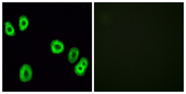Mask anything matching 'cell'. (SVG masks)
Wrapping results in <instances>:
<instances>
[{
	"mask_svg": "<svg viewBox=\"0 0 186 94\" xmlns=\"http://www.w3.org/2000/svg\"><path fill=\"white\" fill-rule=\"evenodd\" d=\"M32 71L30 66L24 64L20 68L19 77L20 80L23 82L30 81L32 77Z\"/></svg>",
	"mask_w": 186,
	"mask_h": 94,
	"instance_id": "cell-1",
	"label": "cell"
},
{
	"mask_svg": "<svg viewBox=\"0 0 186 94\" xmlns=\"http://www.w3.org/2000/svg\"><path fill=\"white\" fill-rule=\"evenodd\" d=\"M50 46L51 50L54 54L60 53L64 50V46L63 43L57 39L52 41Z\"/></svg>",
	"mask_w": 186,
	"mask_h": 94,
	"instance_id": "cell-2",
	"label": "cell"
},
{
	"mask_svg": "<svg viewBox=\"0 0 186 94\" xmlns=\"http://www.w3.org/2000/svg\"><path fill=\"white\" fill-rule=\"evenodd\" d=\"M79 54V49L76 47L72 48L68 55V60L71 63H74L78 59Z\"/></svg>",
	"mask_w": 186,
	"mask_h": 94,
	"instance_id": "cell-3",
	"label": "cell"
},
{
	"mask_svg": "<svg viewBox=\"0 0 186 94\" xmlns=\"http://www.w3.org/2000/svg\"><path fill=\"white\" fill-rule=\"evenodd\" d=\"M28 25V19L26 16L22 15L19 19V26L21 31L25 30Z\"/></svg>",
	"mask_w": 186,
	"mask_h": 94,
	"instance_id": "cell-4",
	"label": "cell"
},
{
	"mask_svg": "<svg viewBox=\"0 0 186 94\" xmlns=\"http://www.w3.org/2000/svg\"><path fill=\"white\" fill-rule=\"evenodd\" d=\"M6 33L9 36H13L15 35V29L11 23L9 21L5 23Z\"/></svg>",
	"mask_w": 186,
	"mask_h": 94,
	"instance_id": "cell-5",
	"label": "cell"
},
{
	"mask_svg": "<svg viewBox=\"0 0 186 94\" xmlns=\"http://www.w3.org/2000/svg\"><path fill=\"white\" fill-rule=\"evenodd\" d=\"M86 70L78 62L74 67V71L77 75L82 76L84 75Z\"/></svg>",
	"mask_w": 186,
	"mask_h": 94,
	"instance_id": "cell-6",
	"label": "cell"
},
{
	"mask_svg": "<svg viewBox=\"0 0 186 94\" xmlns=\"http://www.w3.org/2000/svg\"><path fill=\"white\" fill-rule=\"evenodd\" d=\"M79 63L86 69L88 64V61L86 58L84 57H82Z\"/></svg>",
	"mask_w": 186,
	"mask_h": 94,
	"instance_id": "cell-7",
	"label": "cell"
}]
</instances>
